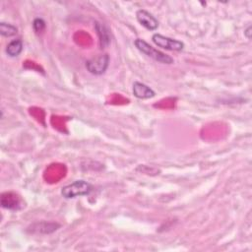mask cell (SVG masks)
<instances>
[{
    "label": "cell",
    "mask_w": 252,
    "mask_h": 252,
    "mask_svg": "<svg viewBox=\"0 0 252 252\" xmlns=\"http://www.w3.org/2000/svg\"><path fill=\"white\" fill-rule=\"evenodd\" d=\"M59 227H60V224L57 222L41 221V222L32 223L31 226L28 227V231H30L31 233H44V234L47 233L48 234L57 230Z\"/></svg>",
    "instance_id": "7"
},
{
    "label": "cell",
    "mask_w": 252,
    "mask_h": 252,
    "mask_svg": "<svg viewBox=\"0 0 252 252\" xmlns=\"http://www.w3.org/2000/svg\"><path fill=\"white\" fill-rule=\"evenodd\" d=\"M17 33H18V29L14 25L4 23V22L0 23V34L2 36L10 37V36L16 35Z\"/></svg>",
    "instance_id": "11"
},
{
    "label": "cell",
    "mask_w": 252,
    "mask_h": 252,
    "mask_svg": "<svg viewBox=\"0 0 252 252\" xmlns=\"http://www.w3.org/2000/svg\"><path fill=\"white\" fill-rule=\"evenodd\" d=\"M134 44L138 50H140L142 53L146 54L150 58L154 59L157 62L162 63V64H172L174 62L173 58L158 49L150 45L147 41L141 38H137L134 40Z\"/></svg>",
    "instance_id": "1"
},
{
    "label": "cell",
    "mask_w": 252,
    "mask_h": 252,
    "mask_svg": "<svg viewBox=\"0 0 252 252\" xmlns=\"http://www.w3.org/2000/svg\"><path fill=\"white\" fill-rule=\"evenodd\" d=\"M136 19L141 26L149 31H156L158 27V19L145 9H139L136 12Z\"/></svg>",
    "instance_id": "5"
},
{
    "label": "cell",
    "mask_w": 252,
    "mask_h": 252,
    "mask_svg": "<svg viewBox=\"0 0 252 252\" xmlns=\"http://www.w3.org/2000/svg\"><path fill=\"white\" fill-rule=\"evenodd\" d=\"M94 28L99 38L100 48L107 47L111 42V33L109 29L103 23H98V22L94 23Z\"/></svg>",
    "instance_id": "8"
},
{
    "label": "cell",
    "mask_w": 252,
    "mask_h": 252,
    "mask_svg": "<svg viewBox=\"0 0 252 252\" xmlns=\"http://www.w3.org/2000/svg\"><path fill=\"white\" fill-rule=\"evenodd\" d=\"M23 47H24V44H23L22 39L17 38V39L11 40L7 44L5 51H6V54L10 57H17L23 51Z\"/></svg>",
    "instance_id": "9"
},
{
    "label": "cell",
    "mask_w": 252,
    "mask_h": 252,
    "mask_svg": "<svg viewBox=\"0 0 252 252\" xmlns=\"http://www.w3.org/2000/svg\"><path fill=\"white\" fill-rule=\"evenodd\" d=\"M7 197L4 194L1 196V206L2 208L9 210H18L20 202L16 198V196H12V193H6Z\"/></svg>",
    "instance_id": "10"
},
{
    "label": "cell",
    "mask_w": 252,
    "mask_h": 252,
    "mask_svg": "<svg viewBox=\"0 0 252 252\" xmlns=\"http://www.w3.org/2000/svg\"><path fill=\"white\" fill-rule=\"evenodd\" d=\"M45 27H46V24L44 20L41 18H35L32 21V29L36 33L42 32L45 30Z\"/></svg>",
    "instance_id": "12"
},
{
    "label": "cell",
    "mask_w": 252,
    "mask_h": 252,
    "mask_svg": "<svg viewBox=\"0 0 252 252\" xmlns=\"http://www.w3.org/2000/svg\"><path fill=\"white\" fill-rule=\"evenodd\" d=\"M93 186L91 183L85 180H76L71 184H68L61 189V195L65 199H73L80 196H86L90 194Z\"/></svg>",
    "instance_id": "2"
},
{
    "label": "cell",
    "mask_w": 252,
    "mask_h": 252,
    "mask_svg": "<svg viewBox=\"0 0 252 252\" xmlns=\"http://www.w3.org/2000/svg\"><path fill=\"white\" fill-rule=\"evenodd\" d=\"M109 55L108 54H101L99 56L94 57L86 61V68L87 70L95 76L102 75L109 66Z\"/></svg>",
    "instance_id": "3"
},
{
    "label": "cell",
    "mask_w": 252,
    "mask_h": 252,
    "mask_svg": "<svg viewBox=\"0 0 252 252\" xmlns=\"http://www.w3.org/2000/svg\"><path fill=\"white\" fill-rule=\"evenodd\" d=\"M132 92H133L134 96H136L137 98H140V99H148V98H152L156 95V93L152 88H150L149 86H147L144 83L137 82V81L133 83Z\"/></svg>",
    "instance_id": "6"
},
{
    "label": "cell",
    "mask_w": 252,
    "mask_h": 252,
    "mask_svg": "<svg viewBox=\"0 0 252 252\" xmlns=\"http://www.w3.org/2000/svg\"><path fill=\"white\" fill-rule=\"evenodd\" d=\"M152 40L158 47L165 50L181 51L184 48V43L182 41L164 36L160 33H154L152 36Z\"/></svg>",
    "instance_id": "4"
},
{
    "label": "cell",
    "mask_w": 252,
    "mask_h": 252,
    "mask_svg": "<svg viewBox=\"0 0 252 252\" xmlns=\"http://www.w3.org/2000/svg\"><path fill=\"white\" fill-rule=\"evenodd\" d=\"M244 34H245V36H246L248 39L251 38V26H249V27L245 30Z\"/></svg>",
    "instance_id": "13"
}]
</instances>
